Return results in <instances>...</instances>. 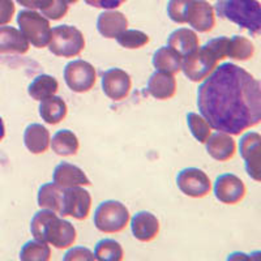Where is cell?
<instances>
[{
    "label": "cell",
    "instance_id": "obj_1",
    "mask_svg": "<svg viewBox=\"0 0 261 261\" xmlns=\"http://www.w3.org/2000/svg\"><path fill=\"white\" fill-rule=\"evenodd\" d=\"M197 89L200 115L217 132L238 136L261 122V85L246 69L223 63Z\"/></svg>",
    "mask_w": 261,
    "mask_h": 261
},
{
    "label": "cell",
    "instance_id": "obj_2",
    "mask_svg": "<svg viewBox=\"0 0 261 261\" xmlns=\"http://www.w3.org/2000/svg\"><path fill=\"white\" fill-rule=\"evenodd\" d=\"M30 232L34 239L51 244L58 249L73 246L77 239V231L69 221L59 218L48 209H41L34 214L30 222Z\"/></svg>",
    "mask_w": 261,
    "mask_h": 261
},
{
    "label": "cell",
    "instance_id": "obj_3",
    "mask_svg": "<svg viewBox=\"0 0 261 261\" xmlns=\"http://www.w3.org/2000/svg\"><path fill=\"white\" fill-rule=\"evenodd\" d=\"M214 9L221 18L248 30L252 36L256 37L261 33V6L258 0H220Z\"/></svg>",
    "mask_w": 261,
    "mask_h": 261
},
{
    "label": "cell",
    "instance_id": "obj_4",
    "mask_svg": "<svg viewBox=\"0 0 261 261\" xmlns=\"http://www.w3.org/2000/svg\"><path fill=\"white\" fill-rule=\"evenodd\" d=\"M85 48V37L76 27L59 25L51 29L48 50L55 57H79Z\"/></svg>",
    "mask_w": 261,
    "mask_h": 261
},
{
    "label": "cell",
    "instance_id": "obj_5",
    "mask_svg": "<svg viewBox=\"0 0 261 261\" xmlns=\"http://www.w3.org/2000/svg\"><path fill=\"white\" fill-rule=\"evenodd\" d=\"M129 211L123 202L107 200L98 205L94 212V226L105 234L122 232L129 222Z\"/></svg>",
    "mask_w": 261,
    "mask_h": 261
},
{
    "label": "cell",
    "instance_id": "obj_6",
    "mask_svg": "<svg viewBox=\"0 0 261 261\" xmlns=\"http://www.w3.org/2000/svg\"><path fill=\"white\" fill-rule=\"evenodd\" d=\"M20 32L34 47L43 48L50 42V21L34 9H24L17 16Z\"/></svg>",
    "mask_w": 261,
    "mask_h": 261
},
{
    "label": "cell",
    "instance_id": "obj_7",
    "mask_svg": "<svg viewBox=\"0 0 261 261\" xmlns=\"http://www.w3.org/2000/svg\"><path fill=\"white\" fill-rule=\"evenodd\" d=\"M64 81L74 93H88L97 81V71L94 65L83 59L72 60L64 68Z\"/></svg>",
    "mask_w": 261,
    "mask_h": 261
},
{
    "label": "cell",
    "instance_id": "obj_8",
    "mask_svg": "<svg viewBox=\"0 0 261 261\" xmlns=\"http://www.w3.org/2000/svg\"><path fill=\"white\" fill-rule=\"evenodd\" d=\"M217 64L218 60L216 57L205 46H202L184 58L181 62V71L190 81L200 83L216 69Z\"/></svg>",
    "mask_w": 261,
    "mask_h": 261
},
{
    "label": "cell",
    "instance_id": "obj_9",
    "mask_svg": "<svg viewBox=\"0 0 261 261\" xmlns=\"http://www.w3.org/2000/svg\"><path fill=\"white\" fill-rule=\"evenodd\" d=\"M92 208V196L89 191L77 187L65 188L62 196V206L59 214L62 217H72L74 220L84 221L89 217Z\"/></svg>",
    "mask_w": 261,
    "mask_h": 261
},
{
    "label": "cell",
    "instance_id": "obj_10",
    "mask_svg": "<svg viewBox=\"0 0 261 261\" xmlns=\"http://www.w3.org/2000/svg\"><path fill=\"white\" fill-rule=\"evenodd\" d=\"M176 186L181 193L193 199L205 197L212 190L208 174L197 167H187L178 172Z\"/></svg>",
    "mask_w": 261,
    "mask_h": 261
},
{
    "label": "cell",
    "instance_id": "obj_11",
    "mask_svg": "<svg viewBox=\"0 0 261 261\" xmlns=\"http://www.w3.org/2000/svg\"><path fill=\"white\" fill-rule=\"evenodd\" d=\"M239 151L246 162V171L255 181L261 180V136L257 132H247L239 143Z\"/></svg>",
    "mask_w": 261,
    "mask_h": 261
},
{
    "label": "cell",
    "instance_id": "obj_12",
    "mask_svg": "<svg viewBox=\"0 0 261 261\" xmlns=\"http://www.w3.org/2000/svg\"><path fill=\"white\" fill-rule=\"evenodd\" d=\"M214 196L220 202L226 205L239 204L246 197V186L235 174H222L214 183Z\"/></svg>",
    "mask_w": 261,
    "mask_h": 261
},
{
    "label": "cell",
    "instance_id": "obj_13",
    "mask_svg": "<svg viewBox=\"0 0 261 261\" xmlns=\"http://www.w3.org/2000/svg\"><path fill=\"white\" fill-rule=\"evenodd\" d=\"M101 83L105 95L116 102L125 99L132 89L130 76L120 68L107 69L102 74Z\"/></svg>",
    "mask_w": 261,
    "mask_h": 261
},
{
    "label": "cell",
    "instance_id": "obj_14",
    "mask_svg": "<svg viewBox=\"0 0 261 261\" xmlns=\"http://www.w3.org/2000/svg\"><path fill=\"white\" fill-rule=\"evenodd\" d=\"M186 24L199 33L211 32L216 25L214 8L206 0H192L186 15Z\"/></svg>",
    "mask_w": 261,
    "mask_h": 261
},
{
    "label": "cell",
    "instance_id": "obj_15",
    "mask_svg": "<svg viewBox=\"0 0 261 261\" xmlns=\"http://www.w3.org/2000/svg\"><path fill=\"white\" fill-rule=\"evenodd\" d=\"M130 231L135 239L148 243L157 238L160 232V221L150 212H137L130 220Z\"/></svg>",
    "mask_w": 261,
    "mask_h": 261
},
{
    "label": "cell",
    "instance_id": "obj_16",
    "mask_svg": "<svg viewBox=\"0 0 261 261\" xmlns=\"http://www.w3.org/2000/svg\"><path fill=\"white\" fill-rule=\"evenodd\" d=\"M53 180L63 190L77 187V186H92V181L86 176L85 172L79 166H74L68 162H62L55 167Z\"/></svg>",
    "mask_w": 261,
    "mask_h": 261
},
{
    "label": "cell",
    "instance_id": "obj_17",
    "mask_svg": "<svg viewBox=\"0 0 261 261\" xmlns=\"http://www.w3.org/2000/svg\"><path fill=\"white\" fill-rule=\"evenodd\" d=\"M206 151L213 160L226 162L230 161L235 155L237 151V144L232 139L231 135H227L225 132H216L211 135L208 140L205 141Z\"/></svg>",
    "mask_w": 261,
    "mask_h": 261
},
{
    "label": "cell",
    "instance_id": "obj_18",
    "mask_svg": "<svg viewBox=\"0 0 261 261\" xmlns=\"http://www.w3.org/2000/svg\"><path fill=\"white\" fill-rule=\"evenodd\" d=\"M146 93L160 101L170 99L176 93V79L171 73L155 71L146 84Z\"/></svg>",
    "mask_w": 261,
    "mask_h": 261
},
{
    "label": "cell",
    "instance_id": "obj_19",
    "mask_svg": "<svg viewBox=\"0 0 261 261\" xmlns=\"http://www.w3.org/2000/svg\"><path fill=\"white\" fill-rule=\"evenodd\" d=\"M128 20L122 12L118 11H105L98 16L97 29L102 37L109 39L116 38V37L127 30Z\"/></svg>",
    "mask_w": 261,
    "mask_h": 261
},
{
    "label": "cell",
    "instance_id": "obj_20",
    "mask_svg": "<svg viewBox=\"0 0 261 261\" xmlns=\"http://www.w3.org/2000/svg\"><path fill=\"white\" fill-rule=\"evenodd\" d=\"M167 46L175 50L181 58H186L200 47V39L193 30L179 28L169 36Z\"/></svg>",
    "mask_w": 261,
    "mask_h": 261
},
{
    "label": "cell",
    "instance_id": "obj_21",
    "mask_svg": "<svg viewBox=\"0 0 261 261\" xmlns=\"http://www.w3.org/2000/svg\"><path fill=\"white\" fill-rule=\"evenodd\" d=\"M50 132L45 125L32 123L25 128L24 144L33 154H42L50 146Z\"/></svg>",
    "mask_w": 261,
    "mask_h": 261
},
{
    "label": "cell",
    "instance_id": "obj_22",
    "mask_svg": "<svg viewBox=\"0 0 261 261\" xmlns=\"http://www.w3.org/2000/svg\"><path fill=\"white\" fill-rule=\"evenodd\" d=\"M29 42L13 27H0V54H27Z\"/></svg>",
    "mask_w": 261,
    "mask_h": 261
},
{
    "label": "cell",
    "instance_id": "obj_23",
    "mask_svg": "<svg viewBox=\"0 0 261 261\" xmlns=\"http://www.w3.org/2000/svg\"><path fill=\"white\" fill-rule=\"evenodd\" d=\"M39 116L47 124L55 125L64 120L68 114V107L64 99L58 95H51L39 101Z\"/></svg>",
    "mask_w": 261,
    "mask_h": 261
},
{
    "label": "cell",
    "instance_id": "obj_24",
    "mask_svg": "<svg viewBox=\"0 0 261 261\" xmlns=\"http://www.w3.org/2000/svg\"><path fill=\"white\" fill-rule=\"evenodd\" d=\"M181 62H183V58L169 46H163V47L158 48L153 54V59H151L153 67L157 71L171 74L179 73L181 71Z\"/></svg>",
    "mask_w": 261,
    "mask_h": 261
},
{
    "label": "cell",
    "instance_id": "obj_25",
    "mask_svg": "<svg viewBox=\"0 0 261 261\" xmlns=\"http://www.w3.org/2000/svg\"><path fill=\"white\" fill-rule=\"evenodd\" d=\"M51 149L55 154L62 157H71L76 155L80 148L77 136L69 129H60L50 140Z\"/></svg>",
    "mask_w": 261,
    "mask_h": 261
},
{
    "label": "cell",
    "instance_id": "obj_26",
    "mask_svg": "<svg viewBox=\"0 0 261 261\" xmlns=\"http://www.w3.org/2000/svg\"><path fill=\"white\" fill-rule=\"evenodd\" d=\"M63 188L55 183L42 184L37 195V202L41 209H48L55 213H59L62 206Z\"/></svg>",
    "mask_w": 261,
    "mask_h": 261
},
{
    "label": "cell",
    "instance_id": "obj_27",
    "mask_svg": "<svg viewBox=\"0 0 261 261\" xmlns=\"http://www.w3.org/2000/svg\"><path fill=\"white\" fill-rule=\"evenodd\" d=\"M58 89H59V84L54 76L39 74L28 86V94L34 101H42V99L55 94Z\"/></svg>",
    "mask_w": 261,
    "mask_h": 261
},
{
    "label": "cell",
    "instance_id": "obj_28",
    "mask_svg": "<svg viewBox=\"0 0 261 261\" xmlns=\"http://www.w3.org/2000/svg\"><path fill=\"white\" fill-rule=\"evenodd\" d=\"M255 55V46L248 38L242 36H232L228 38L227 57L234 60H248Z\"/></svg>",
    "mask_w": 261,
    "mask_h": 261
},
{
    "label": "cell",
    "instance_id": "obj_29",
    "mask_svg": "<svg viewBox=\"0 0 261 261\" xmlns=\"http://www.w3.org/2000/svg\"><path fill=\"white\" fill-rule=\"evenodd\" d=\"M95 260L99 261H120L124 257L122 244L114 239H101L95 244Z\"/></svg>",
    "mask_w": 261,
    "mask_h": 261
},
{
    "label": "cell",
    "instance_id": "obj_30",
    "mask_svg": "<svg viewBox=\"0 0 261 261\" xmlns=\"http://www.w3.org/2000/svg\"><path fill=\"white\" fill-rule=\"evenodd\" d=\"M51 258V248L48 243L41 241H29L20 251L22 261H48Z\"/></svg>",
    "mask_w": 261,
    "mask_h": 261
},
{
    "label": "cell",
    "instance_id": "obj_31",
    "mask_svg": "<svg viewBox=\"0 0 261 261\" xmlns=\"http://www.w3.org/2000/svg\"><path fill=\"white\" fill-rule=\"evenodd\" d=\"M116 41L122 47L128 48V50H136L141 48L149 43V36L141 30H124L116 37Z\"/></svg>",
    "mask_w": 261,
    "mask_h": 261
},
{
    "label": "cell",
    "instance_id": "obj_32",
    "mask_svg": "<svg viewBox=\"0 0 261 261\" xmlns=\"http://www.w3.org/2000/svg\"><path fill=\"white\" fill-rule=\"evenodd\" d=\"M187 124L190 128L191 134L195 137L199 143L205 144V141L208 140V137L211 136L212 128L208 124V122L202 118L201 115L196 113H188L187 114Z\"/></svg>",
    "mask_w": 261,
    "mask_h": 261
},
{
    "label": "cell",
    "instance_id": "obj_33",
    "mask_svg": "<svg viewBox=\"0 0 261 261\" xmlns=\"http://www.w3.org/2000/svg\"><path fill=\"white\" fill-rule=\"evenodd\" d=\"M192 0H169L167 15L176 24H186V15Z\"/></svg>",
    "mask_w": 261,
    "mask_h": 261
},
{
    "label": "cell",
    "instance_id": "obj_34",
    "mask_svg": "<svg viewBox=\"0 0 261 261\" xmlns=\"http://www.w3.org/2000/svg\"><path fill=\"white\" fill-rule=\"evenodd\" d=\"M41 13L47 20H60L68 13V3L65 0H53L47 7L41 9Z\"/></svg>",
    "mask_w": 261,
    "mask_h": 261
},
{
    "label": "cell",
    "instance_id": "obj_35",
    "mask_svg": "<svg viewBox=\"0 0 261 261\" xmlns=\"http://www.w3.org/2000/svg\"><path fill=\"white\" fill-rule=\"evenodd\" d=\"M227 45L228 37L221 36L217 37V38L209 39L204 46L213 54L218 62H221V60H223L225 58H227Z\"/></svg>",
    "mask_w": 261,
    "mask_h": 261
},
{
    "label": "cell",
    "instance_id": "obj_36",
    "mask_svg": "<svg viewBox=\"0 0 261 261\" xmlns=\"http://www.w3.org/2000/svg\"><path fill=\"white\" fill-rule=\"evenodd\" d=\"M64 261H93L95 260L94 253L90 251L89 248H86V247H73L68 251V252L65 253L64 257H63Z\"/></svg>",
    "mask_w": 261,
    "mask_h": 261
},
{
    "label": "cell",
    "instance_id": "obj_37",
    "mask_svg": "<svg viewBox=\"0 0 261 261\" xmlns=\"http://www.w3.org/2000/svg\"><path fill=\"white\" fill-rule=\"evenodd\" d=\"M15 3L13 0H0V25L11 22L15 15Z\"/></svg>",
    "mask_w": 261,
    "mask_h": 261
},
{
    "label": "cell",
    "instance_id": "obj_38",
    "mask_svg": "<svg viewBox=\"0 0 261 261\" xmlns=\"http://www.w3.org/2000/svg\"><path fill=\"white\" fill-rule=\"evenodd\" d=\"M88 6L94 8L103 9H116L127 2V0H84Z\"/></svg>",
    "mask_w": 261,
    "mask_h": 261
},
{
    "label": "cell",
    "instance_id": "obj_39",
    "mask_svg": "<svg viewBox=\"0 0 261 261\" xmlns=\"http://www.w3.org/2000/svg\"><path fill=\"white\" fill-rule=\"evenodd\" d=\"M20 6L30 9H42L47 7L53 0H16Z\"/></svg>",
    "mask_w": 261,
    "mask_h": 261
},
{
    "label": "cell",
    "instance_id": "obj_40",
    "mask_svg": "<svg viewBox=\"0 0 261 261\" xmlns=\"http://www.w3.org/2000/svg\"><path fill=\"white\" fill-rule=\"evenodd\" d=\"M4 136H6V125H4L3 119L0 118V141L4 139Z\"/></svg>",
    "mask_w": 261,
    "mask_h": 261
},
{
    "label": "cell",
    "instance_id": "obj_41",
    "mask_svg": "<svg viewBox=\"0 0 261 261\" xmlns=\"http://www.w3.org/2000/svg\"><path fill=\"white\" fill-rule=\"evenodd\" d=\"M65 2H67L68 4H72V3H77L79 0H65Z\"/></svg>",
    "mask_w": 261,
    "mask_h": 261
}]
</instances>
